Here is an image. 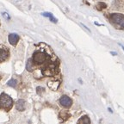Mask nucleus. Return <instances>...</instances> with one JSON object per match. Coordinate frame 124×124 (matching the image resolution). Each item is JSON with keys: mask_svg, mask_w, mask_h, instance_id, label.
<instances>
[{"mask_svg": "<svg viewBox=\"0 0 124 124\" xmlns=\"http://www.w3.org/2000/svg\"><path fill=\"white\" fill-rule=\"evenodd\" d=\"M49 60V54L46 50L43 49H39V50L35 51L32 57L34 65L41 66V65L45 64L47 60Z\"/></svg>", "mask_w": 124, "mask_h": 124, "instance_id": "nucleus-1", "label": "nucleus"}, {"mask_svg": "<svg viewBox=\"0 0 124 124\" xmlns=\"http://www.w3.org/2000/svg\"><path fill=\"white\" fill-rule=\"evenodd\" d=\"M13 106V100L9 95L2 93L0 95V108L9 111Z\"/></svg>", "mask_w": 124, "mask_h": 124, "instance_id": "nucleus-2", "label": "nucleus"}, {"mask_svg": "<svg viewBox=\"0 0 124 124\" xmlns=\"http://www.w3.org/2000/svg\"><path fill=\"white\" fill-rule=\"evenodd\" d=\"M109 19L113 23L116 24L119 28L124 29V15L122 14H111Z\"/></svg>", "mask_w": 124, "mask_h": 124, "instance_id": "nucleus-3", "label": "nucleus"}, {"mask_svg": "<svg viewBox=\"0 0 124 124\" xmlns=\"http://www.w3.org/2000/svg\"><path fill=\"white\" fill-rule=\"evenodd\" d=\"M60 103L61 104V106H63L64 108H70V107L72 106V101L69 97L64 95V96H62V97H60Z\"/></svg>", "mask_w": 124, "mask_h": 124, "instance_id": "nucleus-4", "label": "nucleus"}, {"mask_svg": "<svg viewBox=\"0 0 124 124\" xmlns=\"http://www.w3.org/2000/svg\"><path fill=\"white\" fill-rule=\"evenodd\" d=\"M9 50L5 47H0V63L4 62L9 58Z\"/></svg>", "mask_w": 124, "mask_h": 124, "instance_id": "nucleus-5", "label": "nucleus"}, {"mask_svg": "<svg viewBox=\"0 0 124 124\" xmlns=\"http://www.w3.org/2000/svg\"><path fill=\"white\" fill-rule=\"evenodd\" d=\"M16 108L18 111H24L26 108V103L23 99H19L16 103Z\"/></svg>", "mask_w": 124, "mask_h": 124, "instance_id": "nucleus-6", "label": "nucleus"}, {"mask_svg": "<svg viewBox=\"0 0 124 124\" xmlns=\"http://www.w3.org/2000/svg\"><path fill=\"white\" fill-rule=\"evenodd\" d=\"M19 41V36L16 34H10L9 35V42L12 45V46H15L16 45V43Z\"/></svg>", "mask_w": 124, "mask_h": 124, "instance_id": "nucleus-7", "label": "nucleus"}, {"mask_svg": "<svg viewBox=\"0 0 124 124\" xmlns=\"http://www.w3.org/2000/svg\"><path fill=\"white\" fill-rule=\"evenodd\" d=\"M78 124H91V120L87 116H84L80 119H78Z\"/></svg>", "mask_w": 124, "mask_h": 124, "instance_id": "nucleus-8", "label": "nucleus"}, {"mask_svg": "<svg viewBox=\"0 0 124 124\" xmlns=\"http://www.w3.org/2000/svg\"><path fill=\"white\" fill-rule=\"evenodd\" d=\"M26 68L29 72H33L34 70V63H33V60L32 59H29L27 62V66H26Z\"/></svg>", "mask_w": 124, "mask_h": 124, "instance_id": "nucleus-9", "label": "nucleus"}, {"mask_svg": "<svg viewBox=\"0 0 124 124\" xmlns=\"http://www.w3.org/2000/svg\"><path fill=\"white\" fill-rule=\"evenodd\" d=\"M107 8V4L103 2H99L98 4H97V9L98 10H102L103 9H106Z\"/></svg>", "mask_w": 124, "mask_h": 124, "instance_id": "nucleus-10", "label": "nucleus"}, {"mask_svg": "<svg viewBox=\"0 0 124 124\" xmlns=\"http://www.w3.org/2000/svg\"><path fill=\"white\" fill-rule=\"evenodd\" d=\"M44 16H46V17H49L50 18V20L52 22H54V23H57V19H55V18L53 16V15L51 13H43L42 14Z\"/></svg>", "mask_w": 124, "mask_h": 124, "instance_id": "nucleus-11", "label": "nucleus"}, {"mask_svg": "<svg viewBox=\"0 0 124 124\" xmlns=\"http://www.w3.org/2000/svg\"><path fill=\"white\" fill-rule=\"evenodd\" d=\"M7 85L10 87H16V81L15 79H10V81H8Z\"/></svg>", "mask_w": 124, "mask_h": 124, "instance_id": "nucleus-12", "label": "nucleus"}]
</instances>
